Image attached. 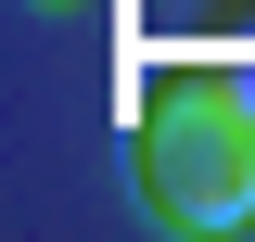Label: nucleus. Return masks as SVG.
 Returning <instances> with one entry per match:
<instances>
[{"instance_id": "nucleus-1", "label": "nucleus", "mask_w": 255, "mask_h": 242, "mask_svg": "<svg viewBox=\"0 0 255 242\" xmlns=\"http://www.w3.org/2000/svg\"><path fill=\"white\" fill-rule=\"evenodd\" d=\"M140 204L217 242L255 217V64H179L140 115Z\"/></svg>"}, {"instance_id": "nucleus-2", "label": "nucleus", "mask_w": 255, "mask_h": 242, "mask_svg": "<svg viewBox=\"0 0 255 242\" xmlns=\"http://www.w3.org/2000/svg\"><path fill=\"white\" fill-rule=\"evenodd\" d=\"M51 13H64V0H51Z\"/></svg>"}]
</instances>
